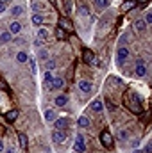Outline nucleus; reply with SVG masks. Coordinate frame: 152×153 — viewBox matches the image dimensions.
<instances>
[{
  "mask_svg": "<svg viewBox=\"0 0 152 153\" xmlns=\"http://www.w3.org/2000/svg\"><path fill=\"white\" fill-rule=\"evenodd\" d=\"M77 87H79V91H81L82 94H88V93H91V89H93L91 82H88V80H79V82H77Z\"/></svg>",
  "mask_w": 152,
  "mask_h": 153,
  "instance_id": "nucleus-6",
  "label": "nucleus"
},
{
  "mask_svg": "<svg viewBox=\"0 0 152 153\" xmlns=\"http://www.w3.org/2000/svg\"><path fill=\"white\" fill-rule=\"evenodd\" d=\"M36 38L43 39V41L47 43V41H48V38H50V34H48V29H45V27H39V30H38V34H36Z\"/></svg>",
  "mask_w": 152,
  "mask_h": 153,
  "instance_id": "nucleus-19",
  "label": "nucleus"
},
{
  "mask_svg": "<svg viewBox=\"0 0 152 153\" xmlns=\"http://www.w3.org/2000/svg\"><path fill=\"white\" fill-rule=\"evenodd\" d=\"M56 38L57 39H66L68 34H66V30H63L61 27H57V29H56Z\"/></svg>",
  "mask_w": 152,
  "mask_h": 153,
  "instance_id": "nucleus-29",
  "label": "nucleus"
},
{
  "mask_svg": "<svg viewBox=\"0 0 152 153\" xmlns=\"http://www.w3.org/2000/svg\"><path fill=\"white\" fill-rule=\"evenodd\" d=\"M43 45H45V41H43V39H39V38H34V46H36V48H41Z\"/></svg>",
  "mask_w": 152,
  "mask_h": 153,
  "instance_id": "nucleus-36",
  "label": "nucleus"
},
{
  "mask_svg": "<svg viewBox=\"0 0 152 153\" xmlns=\"http://www.w3.org/2000/svg\"><path fill=\"white\" fill-rule=\"evenodd\" d=\"M129 48L127 46H118V50H116V64L118 66H123L125 62H127V59H129Z\"/></svg>",
  "mask_w": 152,
  "mask_h": 153,
  "instance_id": "nucleus-1",
  "label": "nucleus"
},
{
  "mask_svg": "<svg viewBox=\"0 0 152 153\" xmlns=\"http://www.w3.org/2000/svg\"><path fill=\"white\" fill-rule=\"evenodd\" d=\"M93 5H95L97 9H108L109 0H93Z\"/></svg>",
  "mask_w": 152,
  "mask_h": 153,
  "instance_id": "nucleus-24",
  "label": "nucleus"
},
{
  "mask_svg": "<svg viewBox=\"0 0 152 153\" xmlns=\"http://www.w3.org/2000/svg\"><path fill=\"white\" fill-rule=\"evenodd\" d=\"M9 41H13V34H11L9 30H5V32H0V45H4V43H9Z\"/></svg>",
  "mask_w": 152,
  "mask_h": 153,
  "instance_id": "nucleus-20",
  "label": "nucleus"
},
{
  "mask_svg": "<svg viewBox=\"0 0 152 153\" xmlns=\"http://www.w3.org/2000/svg\"><path fill=\"white\" fill-rule=\"evenodd\" d=\"M56 117H57V114H56V111H52V109L45 111V119H47L48 123H54V121H56Z\"/></svg>",
  "mask_w": 152,
  "mask_h": 153,
  "instance_id": "nucleus-22",
  "label": "nucleus"
},
{
  "mask_svg": "<svg viewBox=\"0 0 152 153\" xmlns=\"http://www.w3.org/2000/svg\"><path fill=\"white\" fill-rule=\"evenodd\" d=\"M14 43H16V45H22V46H25V45H27V41H25L23 38H22V39H14Z\"/></svg>",
  "mask_w": 152,
  "mask_h": 153,
  "instance_id": "nucleus-41",
  "label": "nucleus"
},
{
  "mask_svg": "<svg viewBox=\"0 0 152 153\" xmlns=\"http://www.w3.org/2000/svg\"><path fill=\"white\" fill-rule=\"evenodd\" d=\"M118 139H120V141H127V139H129V132H127V130H120V132H118Z\"/></svg>",
  "mask_w": 152,
  "mask_h": 153,
  "instance_id": "nucleus-35",
  "label": "nucleus"
},
{
  "mask_svg": "<svg viewBox=\"0 0 152 153\" xmlns=\"http://www.w3.org/2000/svg\"><path fill=\"white\" fill-rule=\"evenodd\" d=\"M65 11H66V13L72 11V2H70V0H66V4H65Z\"/></svg>",
  "mask_w": 152,
  "mask_h": 153,
  "instance_id": "nucleus-37",
  "label": "nucleus"
},
{
  "mask_svg": "<svg viewBox=\"0 0 152 153\" xmlns=\"http://www.w3.org/2000/svg\"><path fill=\"white\" fill-rule=\"evenodd\" d=\"M68 125H70V119L68 117H56V121H54L56 130H66Z\"/></svg>",
  "mask_w": 152,
  "mask_h": 153,
  "instance_id": "nucleus-7",
  "label": "nucleus"
},
{
  "mask_svg": "<svg viewBox=\"0 0 152 153\" xmlns=\"http://www.w3.org/2000/svg\"><path fill=\"white\" fill-rule=\"evenodd\" d=\"M141 2H145V0H141Z\"/></svg>",
  "mask_w": 152,
  "mask_h": 153,
  "instance_id": "nucleus-45",
  "label": "nucleus"
},
{
  "mask_svg": "<svg viewBox=\"0 0 152 153\" xmlns=\"http://www.w3.org/2000/svg\"><path fill=\"white\" fill-rule=\"evenodd\" d=\"M54 103H56L57 107H65V105L68 103V96H66V94H57L56 100H54Z\"/></svg>",
  "mask_w": 152,
  "mask_h": 153,
  "instance_id": "nucleus-16",
  "label": "nucleus"
},
{
  "mask_svg": "<svg viewBox=\"0 0 152 153\" xmlns=\"http://www.w3.org/2000/svg\"><path fill=\"white\" fill-rule=\"evenodd\" d=\"M134 30H136L138 34H143V32L147 30V25H145V22H143V20H136V22H134Z\"/></svg>",
  "mask_w": 152,
  "mask_h": 153,
  "instance_id": "nucleus-14",
  "label": "nucleus"
},
{
  "mask_svg": "<svg viewBox=\"0 0 152 153\" xmlns=\"http://www.w3.org/2000/svg\"><path fill=\"white\" fill-rule=\"evenodd\" d=\"M63 87H65V78L63 76H54V80H52V91H59Z\"/></svg>",
  "mask_w": 152,
  "mask_h": 153,
  "instance_id": "nucleus-12",
  "label": "nucleus"
},
{
  "mask_svg": "<svg viewBox=\"0 0 152 153\" xmlns=\"http://www.w3.org/2000/svg\"><path fill=\"white\" fill-rule=\"evenodd\" d=\"M4 148H5V146H4V141H2V139H0V153L4 152Z\"/></svg>",
  "mask_w": 152,
  "mask_h": 153,
  "instance_id": "nucleus-42",
  "label": "nucleus"
},
{
  "mask_svg": "<svg viewBox=\"0 0 152 153\" xmlns=\"http://www.w3.org/2000/svg\"><path fill=\"white\" fill-rule=\"evenodd\" d=\"M52 141H54L56 144H63V143L66 141V132H65V130H54V132H52Z\"/></svg>",
  "mask_w": 152,
  "mask_h": 153,
  "instance_id": "nucleus-5",
  "label": "nucleus"
},
{
  "mask_svg": "<svg viewBox=\"0 0 152 153\" xmlns=\"http://www.w3.org/2000/svg\"><path fill=\"white\" fill-rule=\"evenodd\" d=\"M82 59H84V62H88V64H91L93 61H95V53L90 50V48H86L84 50V53H82Z\"/></svg>",
  "mask_w": 152,
  "mask_h": 153,
  "instance_id": "nucleus-15",
  "label": "nucleus"
},
{
  "mask_svg": "<svg viewBox=\"0 0 152 153\" xmlns=\"http://www.w3.org/2000/svg\"><path fill=\"white\" fill-rule=\"evenodd\" d=\"M52 80H54L52 71H45V75H43V85H45V89L52 91Z\"/></svg>",
  "mask_w": 152,
  "mask_h": 153,
  "instance_id": "nucleus-11",
  "label": "nucleus"
},
{
  "mask_svg": "<svg viewBox=\"0 0 152 153\" xmlns=\"http://www.w3.org/2000/svg\"><path fill=\"white\" fill-rule=\"evenodd\" d=\"M134 5H136V2H134V0H125L122 7H123V11H131V9H132Z\"/></svg>",
  "mask_w": 152,
  "mask_h": 153,
  "instance_id": "nucleus-31",
  "label": "nucleus"
},
{
  "mask_svg": "<svg viewBox=\"0 0 152 153\" xmlns=\"http://www.w3.org/2000/svg\"><path fill=\"white\" fill-rule=\"evenodd\" d=\"M27 62H29V68H31V73H32V75H36V71H38V66H36V61L29 57V59H27Z\"/></svg>",
  "mask_w": 152,
  "mask_h": 153,
  "instance_id": "nucleus-30",
  "label": "nucleus"
},
{
  "mask_svg": "<svg viewBox=\"0 0 152 153\" xmlns=\"http://www.w3.org/2000/svg\"><path fill=\"white\" fill-rule=\"evenodd\" d=\"M25 13V5L23 4H16V5H13V9H11V14L13 16H22Z\"/></svg>",
  "mask_w": 152,
  "mask_h": 153,
  "instance_id": "nucleus-13",
  "label": "nucleus"
},
{
  "mask_svg": "<svg viewBox=\"0 0 152 153\" xmlns=\"http://www.w3.org/2000/svg\"><path fill=\"white\" fill-rule=\"evenodd\" d=\"M0 2H7V4H9V2H11V0H0Z\"/></svg>",
  "mask_w": 152,
  "mask_h": 153,
  "instance_id": "nucleus-43",
  "label": "nucleus"
},
{
  "mask_svg": "<svg viewBox=\"0 0 152 153\" xmlns=\"http://www.w3.org/2000/svg\"><path fill=\"white\" fill-rule=\"evenodd\" d=\"M27 59H29V55H27L25 52H18V53H16V62L23 64V62H27Z\"/></svg>",
  "mask_w": 152,
  "mask_h": 153,
  "instance_id": "nucleus-26",
  "label": "nucleus"
},
{
  "mask_svg": "<svg viewBox=\"0 0 152 153\" xmlns=\"http://www.w3.org/2000/svg\"><path fill=\"white\" fill-rule=\"evenodd\" d=\"M16 117H18V111H9V112L5 114V121L13 123V121H16Z\"/></svg>",
  "mask_w": 152,
  "mask_h": 153,
  "instance_id": "nucleus-27",
  "label": "nucleus"
},
{
  "mask_svg": "<svg viewBox=\"0 0 152 153\" xmlns=\"http://www.w3.org/2000/svg\"><path fill=\"white\" fill-rule=\"evenodd\" d=\"M18 143H20V148L22 150H27L29 148V139L25 134H18Z\"/></svg>",
  "mask_w": 152,
  "mask_h": 153,
  "instance_id": "nucleus-18",
  "label": "nucleus"
},
{
  "mask_svg": "<svg viewBox=\"0 0 152 153\" xmlns=\"http://www.w3.org/2000/svg\"><path fill=\"white\" fill-rule=\"evenodd\" d=\"M77 125H79L81 128H88V126H90V119H88L86 116H81V117L77 119Z\"/></svg>",
  "mask_w": 152,
  "mask_h": 153,
  "instance_id": "nucleus-25",
  "label": "nucleus"
},
{
  "mask_svg": "<svg viewBox=\"0 0 152 153\" xmlns=\"http://www.w3.org/2000/svg\"><path fill=\"white\" fill-rule=\"evenodd\" d=\"M7 2H0V13H5V9H7Z\"/></svg>",
  "mask_w": 152,
  "mask_h": 153,
  "instance_id": "nucleus-38",
  "label": "nucleus"
},
{
  "mask_svg": "<svg viewBox=\"0 0 152 153\" xmlns=\"http://www.w3.org/2000/svg\"><path fill=\"white\" fill-rule=\"evenodd\" d=\"M45 66H47V71H52V70H56L57 62H56L54 59H50V61H47V62H45Z\"/></svg>",
  "mask_w": 152,
  "mask_h": 153,
  "instance_id": "nucleus-32",
  "label": "nucleus"
},
{
  "mask_svg": "<svg viewBox=\"0 0 152 153\" xmlns=\"http://www.w3.org/2000/svg\"><path fill=\"white\" fill-rule=\"evenodd\" d=\"M74 150H75V153L86 152V143H84V135L82 134H77V139H75V143H74Z\"/></svg>",
  "mask_w": 152,
  "mask_h": 153,
  "instance_id": "nucleus-3",
  "label": "nucleus"
},
{
  "mask_svg": "<svg viewBox=\"0 0 152 153\" xmlns=\"http://www.w3.org/2000/svg\"><path fill=\"white\" fill-rule=\"evenodd\" d=\"M143 22H145V25H149V27H150V23H152V11H150V9L145 13V18H143Z\"/></svg>",
  "mask_w": 152,
  "mask_h": 153,
  "instance_id": "nucleus-33",
  "label": "nucleus"
},
{
  "mask_svg": "<svg viewBox=\"0 0 152 153\" xmlns=\"http://www.w3.org/2000/svg\"><path fill=\"white\" fill-rule=\"evenodd\" d=\"M23 30V25L18 22V20H13L11 23H9V32L13 34V36H16V34H20Z\"/></svg>",
  "mask_w": 152,
  "mask_h": 153,
  "instance_id": "nucleus-8",
  "label": "nucleus"
},
{
  "mask_svg": "<svg viewBox=\"0 0 152 153\" xmlns=\"http://www.w3.org/2000/svg\"><path fill=\"white\" fill-rule=\"evenodd\" d=\"M45 14H39V13H32V16H31V23L34 25V27H41L43 23H45Z\"/></svg>",
  "mask_w": 152,
  "mask_h": 153,
  "instance_id": "nucleus-9",
  "label": "nucleus"
},
{
  "mask_svg": "<svg viewBox=\"0 0 152 153\" xmlns=\"http://www.w3.org/2000/svg\"><path fill=\"white\" fill-rule=\"evenodd\" d=\"M134 75L140 76V78H143V76H147V66H145V61H136V64H134Z\"/></svg>",
  "mask_w": 152,
  "mask_h": 153,
  "instance_id": "nucleus-2",
  "label": "nucleus"
},
{
  "mask_svg": "<svg viewBox=\"0 0 152 153\" xmlns=\"http://www.w3.org/2000/svg\"><path fill=\"white\" fill-rule=\"evenodd\" d=\"M5 150V153H16V148L14 146H7V148H4Z\"/></svg>",
  "mask_w": 152,
  "mask_h": 153,
  "instance_id": "nucleus-40",
  "label": "nucleus"
},
{
  "mask_svg": "<svg viewBox=\"0 0 152 153\" xmlns=\"http://www.w3.org/2000/svg\"><path fill=\"white\" fill-rule=\"evenodd\" d=\"M100 143L106 146V148H113V144H114V141H113V135L108 132V130H104L102 134H100Z\"/></svg>",
  "mask_w": 152,
  "mask_h": 153,
  "instance_id": "nucleus-4",
  "label": "nucleus"
},
{
  "mask_svg": "<svg viewBox=\"0 0 152 153\" xmlns=\"http://www.w3.org/2000/svg\"><path fill=\"white\" fill-rule=\"evenodd\" d=\"M38 59H41V61H48V52H47L45 48H41V50H39Z\"/></svg>",
  "mask_w": 152,
  "mask_h": 153,
  "instance_id": "nucleus-34",
  "label": "nucleus"
},
{
  "mask_svg": "<svg viewBox=\"0 0 152 153\" xmlns=\"http://www.w3.org/2000/svg\"><path fill=\"white\" fill-rule=\"evenodd\" d=\"M134 153H141V152H140V150H136V152H134Z\"/></svg>",
  "mask_w": 152,
  "mask_h": 153,
  "instance_id": "nucleus-44",
  "label": "nucleus"
},
{
  "mask_svg": "<svg viewBox=\"0 0 152 153\" xmlns=\"http://www.w3.org/2000/svg\"><path fill=\"white\" fill-rule=\"evenodd\" d=\"M143 152H145V153H150L152 152V143H150V141L145 144V150H143Z\"/></svg>",
  "mask_w": 152,
  "mask_h": 153,
  "instance_id": "nucleus-39",
  "label": "nucleus"
},
{
  "mask_svg": "<svg viewBox=\"0 0 152 153\" xmlns=\"http://www.w3.org/2000/svg\"><path fill=\"white\" fill-rule=\"evenodd\" d=\"M77 14L86 18V16L90 14V11H88V7H86V5H77Z\"/></svg>",
  "mask_w": 152,
  "mask_h": 153,
  "instance_id": "nucleus-28",
  "label": "nucleus"
},
{
  "mask_svg": "<svg viewBox=\"0 0 152 153\" xmlns=\"http://www.w3.org/2000/svg\"><path fill=\"white\" fill-rule=\"evenodd\" d=\"M91 111H93V112H102V111H104V103H102L100 98H97V100L91 103Z\"/></svg>",
  "mask_w": 152,
  "mask_h": 153,
  "instance_id": "nucleus-17",
  "label": "nucleus"
},
{
  "mask_svg": "<svg viewBox=\"0 0 152 153\" xmlns=\"http://www.w3.org/2000/svg\"><path fill=\"white\" fill-rule=\"evenodd\" d=\"M47 7H48L47 4L38 2V0H32V4H31V9H32V13H39V14H43V11H45Z\"/></svg>",
  "mask_w": 152,
  "mask_h": 153,
  "instance_id": "nucleus-10",
  "label": "nucleus"
},
{
  "mask_svg": "<svg viewBox=\"0 0 152 153\" xmlns=\"http://www.w3.org/2000/svg\"><path fill=\"white\" fill-rule=\"evenodd\" d=\"M59 27L63 29V30H72L74 27H72V23L68 22V18H61V22H59Z\"/></svg>",
  "mask_w": 152,
  "mask_h": 153,
  "instance_id": "nucleus-23",
  "label": "nucleus"
},
{
  "mask_svg": "<svg viewBox=\"0 0 152 153\" xmlns=\"http://www.w3.org/2000/svg\"><path fill=\"white\" fill-rule=\"evenodd\" d=\"M132 98H136V102H140V96L138 94H134L132 93ZM131 111H134V112H141V107H140V103H134V102H131Z\"/></svg>",
  "mask_w": 152,
  "mask_h": 153,
  "instance_id": "nucleus-21",
  "label": "nucleus"
}]
</instances>
